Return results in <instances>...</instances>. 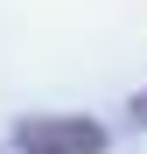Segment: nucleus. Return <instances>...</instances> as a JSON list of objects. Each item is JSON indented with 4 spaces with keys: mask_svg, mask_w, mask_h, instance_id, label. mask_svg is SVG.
I'll return each mask as SVG.
<instances>
[{
    "mask_svg": "<svg viewBox=\"0 0 147 154\" xmlns=\"http://www.w3.org/2000/svg\"><path fill=\"white\" fill-rule=\"evenodd\" d=\"M133 119H147V91H140V98H133Z\"/></svg>",
    "mask_w": 147,
    "mask_h": 154,
    "instance_id": "f03ea898",
    "label": "nucleus"
},
{
    "mask_svg": "<svg viewBox=\"0 0 147 154\" xmlns=\"http://www.w3.org/2000/svg\"><path fill=\"white\" fill-rule=\"evenodd\" d=\"M21 154H105V126L77 119V112H28L7 133Z\"/></svg>",
    "mask_w": 147,
    "mask_h": 154,
    "instance_id": "f257e3e1",
    "label": "nucleus"
}]
</instances>
